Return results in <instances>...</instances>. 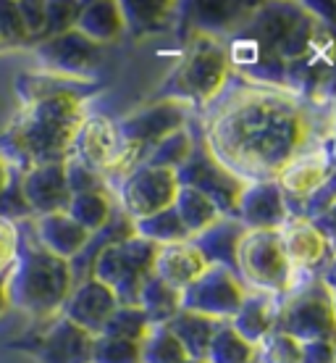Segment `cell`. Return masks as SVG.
Returning a JSON list of instances; mask_svg holds the SVG:
<instances>
[{
	"mask_svg": "<svg viewBox=\"0 0 336 363\" xmlns=\"http://www.w3.org/2000/svg\"><path fill=\"white\" fill-rule=\"evenodd\" d=\"M205 269H208V261L202 258V253L197 247L192 245V240L158 247L153 261L155 277L163 279L166 284H171L173 290L179 292L187 290Z\"/></svg>",
	"mask_w": 336,
	"mask_h": 363,
	"instance_id": "cell-20",
	"label": "cell"
},
{
	"mask_svg": "<svg viewBox=\"0 0 336 363\" xmlns=\"http://www.w3.org/2000/svg\"><path fill=\"white\" fill-rule=\"evenodd\" d=\"M190 355L184 353L182 342L161 324L150 327L142 342H139V363H182Z\"/></svg>",
	"mask_w": 336,
	"mask_h": 363,
	"instance_id": "cell-31",
	"label": "cell"
},
{
	"mask_svg": "<svg viewBox=\"0 0 336 363\" xmlns=\"http://www.w3.org/2000/svg\"><path fill=\"white\" fill-rule=\"evenodd\" d=\"M255 363H302V345L294 337L273 329L255 345Z\"/></svg>",
	"mask_w": 336,
	"mask_h": 363,
	"instance_id": "cell-34",
	"label": "cell"
},
{
	"mask_svg": "<svg viewBox=\"0 0 336 363\" xmlns=\"http://www.w3.org/2000/svg\"><path fill=\"white\" fill-rule=\"evenodd\" d=\"M0 43H3V48H13V45H24V43H29L27 29H24V24H21L16 3L0 0Z\"/></svg>",
	"mask_w": 336,
	"mask_h": 363,
	"instance_id": "cell-37",
	"label": "cell"
},
{
	"mask_svg": "<svg viewBox=\"0 0 336 363\" xmlns=\"http://www.w3.org/2000/svg\"><path fill=\"white\" fill-rule=\"evenodd\" d=\"M35 353L42 363H90L92 335L61 316L37 340Z\"/></svg>",
	"mask_w": 336,
	"mask_h": 363,
	"instance_id": "cell-19",
	"label": "cell"
},
{
	"mask_svg": "<svg viewBox=\"0 0 336 363\" xmlns=\"http://www.w3.org/2000/svg\"><path fill=\"white\" fill-rule=\"evenodd\" d=\"M284 255L297 274H313L331 261V240L318 232V227L302 216H289L276 229Z\"/></svg>",
	"mask_w": 336,
	"mask_h": 363,
	"instance_id": "cell-15",
	"label": "cell"
},
{
	"mask_svg": "<svg viewBox=\"0 0 336 363\" xmlns=\"http://www.w3.org/2000/svg\"><path fill=\"white\" fill-rule=\"evenodd\" d=\"M276 329L294 337L300 345L334 340V300L331 287L318 279L310 281V287L289 292V298L279 306Z\"/></svg>",
	"mask_w": 336,
	"mask_h": 363,
	"instance_id": "cell-7",
	"label": "cell"
},
{
	"mask_svg": "<svg viewBox=\"0 0 336 363\" xmlns=\"http://www.w3.org/2000/svg\"><path fill=\"white\" fill-rule=\"evenodd\" d=\"M192 121V108L187 103L176 98H161L150 103V106H142L137 108L134 113H129L127 118L116 121L118 124V135L127 143L129 147H134L137 153L145 155L153 150L161 140H166L168 135L179 132V129H187Z\"/></svg>",
	"mask_w": 336,
	"mask_h": 363,
	"instance_id": "cell-9",
	"label": "cell"
},
{
	"mask_svg": "<svg viewBox=\"0 0 336 363\" xmlns=\"http://www.w3.org/2000/svg\"><path fill=\"white\" fill-rule=\"evenodd\" d=\"M205 111L202 145L242 182H273L300 150L318 143L305 100L282 87L228 82Z\"/></svg>",
	"mask_w": 336,
	"mask_h": 363,
	"instance_id": "cell-1",
	"label": "cell"
},
{
	"mask_svg": "<svg viewBox=\"0 0 336 363\" xmlns=\"http://www.w3.org/2000/svg\"><path fill=\"white\" fill-rule=\"evenodd\" d=\"M13 177H16V169H13V166L0 155V195L8 190V184L13 182Z\"/></svg>",
	"mask_w": 336,
	"mask_h": 363,
	"instance_id": "cell-42",
	"label": "cell"
},
{
	"mask_svg": "<svg viewBox=\"0 0 336 363\" xmlns=\"http://www.w3.org/2000/svg\"><path fill=\"white\" fill-rule=\"evenodd\" d=\"M79 82L61 79L53 74L18 77V108L8 129L0 135L3 158L16 172L42 164H64L71 153L76 129L87 116Z\"/></svg>",
	"mask_w": 336,
	"mask_h": 363,
	"instance_id": "cell-2",
	"label": "cell"
},
{
	"mask_svg": "<svg viewBox=\"0 0 336 363\" xmlns=\"http://www.w3.org/2000/svg\"><path fill=\"white\" fill-rule=\"evenodd\" d=\"M221 321H213L208 316H200V313H190V311H179L176 316L163 324L168 332H171L179 342H182L184 353L195 358V361H202L205 358V350L210 345V337L216 335Z\"/></svg>",
	"mask_w": 336,
	"mask_h": 363,
	"instance_id": "cell-25",
	"label": "cell"
},
{
	"mask_svg": "<svg viewBox=\"0 0 336 363\" xmlns=\"http://www.w3.org/2000/svg\"><path fill=\"white\" fill-rule=\"evenodd\" d=\"M276 187L286 198V206H300L302 200L315 195L320 187L334 182V158H331V137L326 143H313L310 147L300 150L276 174Z\"/></svg>",
	"mask_w": 336,
	"mask_h": 363,
	"instance_id": "cell-12",
	"label": "cell"
},
{
	"mask_svg": "<svg viewBox=\"0 0 336 363\" xmlns=\"http://www.w3.org/2000/svg\"><path fill=\"white\" fill-rule=\"evenodd\" d=\"M150 332V321L137 306H118L110 318L105 321L100 335L118 337V340H132V342H142V337Z\"/></svg>",
	"mask_w": 336,
	"mask_h": 363,
	"instance_id": "cell-33",
	"label": "cell"
},
{
	"mask_svg": "<svg viewBox=\"0 0 336 363\" xmlns=\"http://www.w3.org/2000/svg\"><path fill=\"white\" fill-rule=\"evenodd\" d=\"M29 229H32V237H35L37 245L47 250L50 255H55V258L69 261V264L82 253L87 240H90V232H84L66 211L35 216Z\"/></svg>",
	"mask_w": 336,
	"mask_h": 363,
	"instance_id": "cell-18",
	"label": "cell"
},
{
	"mask_svg": "<svg viewBox=\"0 0 336 363\" xmlns=\"http://www.w3.org/2000/svg\"><path fill=\"white\" fill-rule=\"evenodd\" d=\"M173 211H176V216L182 218V224H184V229H187L190 240L197 237L200 232H205L210 224H216L221 218L219 208L213 206V200L205 198V195L197 192L195 187H184V184H179V190H176Z\"/></svg>",
	"mask_w": 336,
	"mask_h": 363,
	"instance_id": "cell-26",
	"label": "cell"
},
{
	"mask_svg": "<svg viewBox=\"0 0 336 363\" xmlns=\"http://www.w3.org/2000/svg\"><path fill=\"white\" fill-rule=\"evenodd\" d=\"M74 29L82 37H87L90 43L103 48L105 43H113L124 32V13H121V3H82V9L76 13Z\"/></svg>",
	"mask_w": 336,
	"mask_h": 363,
	"instance_id": "cell-23",
	"label": "cell"
},
{
	"mask_svg": "<svg viewBox=\"0 0 336 363\" xmlns=\"http://www.w3.org/2000/svg\"><path fill=\"white\" fill-rule=\"evenodd\" d=\"M137 308L147 316L150 327H161V324H168L182 311V292L173 290L163 279H158L155 274H150L137 295Z\"/></svg>",
	"mask_w": 336,
	"mask_h": 363,
	"instance_id": "cell-24",
	"label": "cell"
},
{
	"mask_svg": "<svg viewBox=\"0 0 336 363\" xmlns=\"http://www.w3.org/2000/svg\"><path fill=\"white\" fill-rule=\"evenodd\" d=\"M0 50H3V43H0Z\"/></svg>",
	"mask_w": 336,
	"mask_h": 363,
	"instance_id": "cell-45",
	"label": "cell"
},
{
	"mask_svg": "<svg viewBox=\"0 0 336 363\" xmlns=\"http://www.w3.org/2000/svg\"><path fill=\"white\" fill-rule=\"evenodd\" d=\"M245 298L247 290L236 272L224 266H208L187 290H182V311L200 313L224 324L239 311Z\"/></svg>",
	"mask_w": 336,
	"mask_h": 363,
	"instance_id": "cell-11",
	"label": "cell"
},
{
	"mask_svg": "<svg viewBox=\"0 0 336 363\" xmlns=\"http://www.w3.org/2000/svg\"><path fill=\"white\" fill-rule=\"evenodd\" d=\"M173 6L166 3H121V13H124V27L134 29L137 35L155 32V29H166L171 21Z\"/></svg>",
	"mask_w": 336,
	"mask_h": 363,
	"instance_id": "cell-32",
	"label": "cell"
},
{
	"mask_svg": "<svg viewBox=\"0 0 336 363\" xmlns=\"http://www.w3.org/2000/svg\"><path fill=\"white\" fill-rule=\"evenodd\" d=\"M302 363H334V340H318L302 345Z\"/></svg>",
	"mask_w": 336,
	"mask_h": 363,
	"instance_id": "cell-41",
	"label": "cell"
},
{
	"mask_svg": "<svg viewBox=\"0 0 336 363\" xmlns=\"http://www.w3.org/2000/svg\"><path fill=\"white\" fill-rule=\"evenodd\" d=\"M35 55L47 72L61 79H84L100 64V48L82 37L76 29L35 43Z\"/></svg>",
	"mask_w": 336,
	"mask_h": 363,
	"instance_id": "cell-13",
	"label": "cell"
},
{
	"mask_svg": "<svg viewBox=\"0 0 336 363\" xmlns=\"http://www.w3.org/2000/svg\"><path fill=\"white\" fill-rule=\"evenodd\" d=\"M79 9H82V3H45V16H47L45 40L74 29V21H76Z\"/></svg>",
	"mask_w": 336,
	"mask_h": 363,
	"instance_id": "cell-38",
	"label": "cell"
},
{
	"mask_svg": "<svg viewBox=\"0 0 336 363\" xmlns=\"http://www.w3.org/2000/svg\"><path fill=\"white\" fill-rule=\"evenodd\" d=\"M182 363H205V361H195V358H187V361H182Z\"/></svg>",
	"mask_w": 336,
	"mask_h": 363,
	"instance_id": "cell-44",
	"label": "cell"
},
{
	"mask_svg": "<svg viewBox=\"0 0 336 363\" xmlns=\"http://www.w3.org/2000/svg\"><path fill=\"white\" fill-rule=\"evenodd\" d=\"M132 224H134L137 237H142V240H147V242H153V245H158V247L190 240V235H187V229H184V224H182V218L176 216L173 206L171 208L158 211L153 216L132 221Z\"/></svg>",
	"mask_w": 336,
	"mask_h": 363,
	"instance_id": "cell-28",
	"label": "cell"
},
{
	"mask_svg": "<svg viewBox=\"0 0 336 363\" xmlns=\"http://www.w3.org/2000/svg\"><path fill=\"white\" fill-rule=\"evenodd\" d=\"M294 274L276 232L247 229L242 235L236 247V277L247 292L282 300L294 292Z\"/></svg>",
	"mask_w": 336,
	"mask_h": 363,
	"instance_id": "cell-5",
	"label": "cell"
},
{
	"mask_svg": "<svg viewBox=\"0 0 336 363\" xmlns=\"http://www.w3.org/2000/svg\"><path fill=\"white\" fill-rule=\"evenodd\" d=\"M176 190H179L176 172L139 164L110 187V195L132 221H139L158 211L171 208Z\"/></svg>",
	"mask_w": 336,
	"mask_h": 363,
	"instance_id": "cell-8",
	"label": "cell"
},
{
	"mask_svg": "<svg viewBox=\"0 0 336 363\" xmlns=\"http://www.w3.org/2000/svg\"><path fill=\"white\" fill-rule=\"evenodd\" d=\"M176 182L184 184V187H195L205 198H210L221 216L226 218H236V203H239V195H242L247 184L239 177H234L228 169H224L208 153L202 140H195L190 158L184 161L182 169H176Z\"/></svg>",
	"mask_w": 336,
	"mask_h": 363,
	"instance_id": "cell-10",
	"label": "cell"
},
{
	"mask_svg": "<svg viewBox=\"0 0 336 363\" xmlns=\"http://www.w3.org/2000/svg\"><path fill=\"white\" fill-rule=\"evenodd\" d=\"M90 363H139V342L118 337H92Z\"/></svg>",
	"mask_w": 336,
	"mask_h": 363,
	"instance_id": "cell-35",
	"label": "cell"
},
{
	"mask_svg": "<svg viewBox=\"0 0 336 363\" xmlns=\"http://www.w3.org/2000/svg\"><path fill=\"white\" fill-rule=\"evenodd\" d=\"M64 169H66V182H69V192H71V195H79V192L108 190V182L103 179L100 174L92 172L90 166H84V164H79V161H74V158H66Z\"/></svg>",
	"mask_w": 336,
	"mask_h": 363,
	"instance_id": "cell-36",
	"label": "cell"
},
{
	"mask_svg": "<svg viewBox=\"0 0 336 363\" xmlns=\"http://www.w3.org/2000/svg\"><path fill=\"white\" fill-rule=\"evenodd\" d=\"M245 232L247 229L236 218L221 216L205 232L192 237V245L200 250L208 266H224V269L236 272V247H239V240Z\"/></svg>",
	"mask_w": 336,
	"mask_h": 363,
	"instance_id": "cell-21",
	"label": "cell"
},
{
	"mask_svg": "<svg viewBox=\"0 0 336 363\" xmlns=\"http://www.w3.org/2000/svg\"><path fill=\"white\" fill-rule=\"evenodd\" d=\"M18 192L32 216L66 211L71 200L64 164H42L18 172Z\"/></svg>",
	"mask_w": 336,
	"mask_h": 363,
	"instance_id": "cell-16",
	"label": "cell"
},
{
	"mask_svg": "<svg viewBox=\"0 0 336 363\" xmlns=\"http://www.w3.org/2000/svg\"><path fill=\"white\" fill-rule=\"evenodd\" d=\"M18 240H21V229L18 221L0 218V274L8 272L18 255Z\"/></svg>",
	"mask_w": 336,
	"mask_h": 363,
	"instance_id": "cell-40",
	"label": "cell"
},
{
	"mask_svg": "<svg viewBox=\"0 0 336 363\" xmlns=\"http://www.w3.org/2000/svg\"><path fill=\"white\" fill-rule=\"evenodd\" d=\"M279 306H282V300L268 298V295H257V292H247L245 303L239 306L234 316L228 318V327L234 329L245 342H250L255 347L268 332L276 329Z\"/></svg>",
	"mask_w": 336,
	"mask_h": 363,
	"instance_id": "cell-22",
	"label": "cell"
},
{
	"mask_svg": "<svg viewBox=\"0 0 336 363\" xmlns=\"http://www.w3.org/2000/svg\"><path fill=\"white\" fill-rule=\"evenodd\" d=\"M116 211V200L108 190L100 192H79V195H71L69 206H66V213L84 229L95 235L98 229H103L108 224V218L113 216Z\"/></svg>",
	"mask_w": 336,
	"mask_h": 363,
	"instance_id": "cell-27",
	"label": "cell"
},
{
	"mask_svg": "<svg viewBox=\"0 0 336 363\" xmlns=\"http://www.w3.org/2000/svg\"><path fill=\"white\" fill-rule=\"evenodd\" d=\"M16 9H18V16H21V24L27 29L29 43L45 40V27H47L45 3H40V0H24V3H16Z\"/></svg>",
	"mask_w": 336,
	"mask_h": 363,
	"instance_id": "cell-39",
	"label": "cell"
},
{
	"mask_svg": "<svg viewBox=\"0 0 336 363\" xmlns=\"http://www.w3.org/2000/svg\"><path fill=\"white\" fill-rule=\"evenodd\" d=\"M155 253H158V245L132 235L121 242L103 247L92 261L90 277L108 284L118 306H137V295L147 277L153 274Z\"/></svg>",
	"mask_w": 336,
	"mask_h": 363,
	"instance_id": "cell-6",
	"label": "cell"
},
{
	"mask_svg": "<svg viewBox=\"0 0 336 363\" xmlns=\"http://www.w3.org/2000/svg\"><path fill=\"white\" fill-rule=\"evenodd\" d=\"M192 147H195V135H192V129L190 127L179 129V132L168 135L166 140H161V143H158V145L145 155V161H142V164L176 172V169H182L184 161L190 158Z\"/></svg>",
	"mask_w": 336,
	"mask_h": 363,
	"instance_id": "cell-30",
	"label": "cell"
},
{
	"mask_svg": "<svg viewBox=\"0 0 336 363\" xmlns=\"http://www.w3.org/2000/svg\"><path fill=\"white\" fill-rule=\"evenodd\" d=\"M226 48L216 35L197 32L184 48V58L168 79L166 98H176L190 108H208L231 82Z\"/></svg>",
	"mask_w": 336,
	"mask_h": 363,
	"instance_id": "cell-4",
	"label": "cell"
},
{
	"mask_svg": "<svg viewBox=\"0 0 336 363\" xmlns=\"http://www.w3.org/2000/svg\"><path fill=\"white\" fill-rule=\"evenodd\" d=\"M21 229V224H18ZM74 290L71 264L55 258L35 242L32 229H21L18 255L8 272L11 308H18L35 318L58 316Z\"/></svg>",
	"mask_w": 336,
	"mask_h": 363,
	"instance_id": "cell-3",
	"label": "cell"
},
{
	"mask_svg": "<svg viewBox=\"0 0 336 363\" xmlns=\"http://www.w3.org/2000/svg\"><path fill=\"white\" fill-rule=\"evenodd\" d=\"M205 363H255V347L245 342L228 327V321L219 324L216 335L210 337V345L205 350Z\"/></svg>",
	"mask_w": 336,
	"mask_h": 363,
	"instance_id": "cell-29",
	"label": "cell"
},
{
	"mask_svg": "<svg viewBox=\"0 0 336 363\" xmlns=\"http://www.w3.org/2000/svg\"><path fill=\"white\" fill-rule=\"evenodd\" d=\"M116 308L118 300L108 284H103L95 277H84L82 281L74 284L71 295L61 308V316L71 321L74 327L84 329L87 335L98 337Z\"/></svg>",
	"mask_w": 336,
	"mask_h": 363,
	"instance_id": "cell-14",
	"label": "cell"
},
{
	"mask_svg": "<svg viewBox=\"0 0 336 363\" xmlns=\"http://www.w3.org/2000/svg\"><path fill=\"white\" fill-rule=\"evenodd\" d=\"M11 272V269H8ZM8 272L0 274V316L11 308V298H8Z\"/></svg>",
	"mask_w": 336,
	"mask_h": 363,
	"instance_id": "cell-43",
	"label": "cell"
},
{
	"mask_svg": "<svg viewBox=\"0 0 336 363\" xmlns=\"http://www.w3.org/2000/svg\"><path fill=\"white\" fill-rule=\"evenodd\" d=\"M289 218V206L276 182H247L239 203L236 221L255 232H276Z\"/></svg>",
	"mask_w": 336,
	"mask_h": 363,
	"instance_id": "cell-17",
	"label": "cell"
}]
</instances>
